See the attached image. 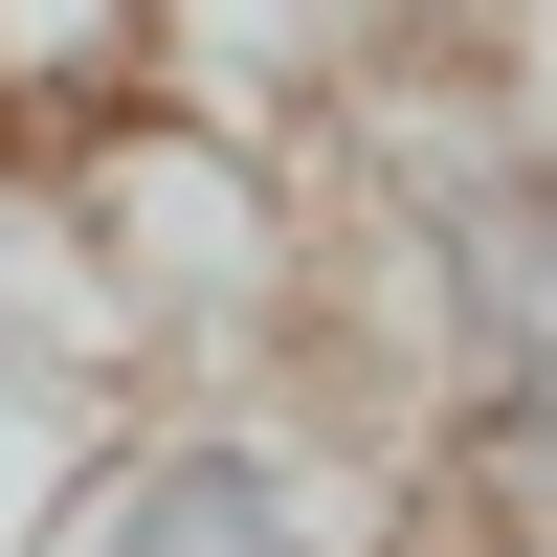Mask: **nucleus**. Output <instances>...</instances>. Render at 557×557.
Returning <instances> with one entry per match:
<instances>
[{
	"instance_id": "20e7f679",
	"label": "nucleus",
	"mask_w": 557,
	"mask_h": 557,
	"mask_svg": "<svg viewBox=\"0 0 557 557\" xmlns=\"http://www.w3.org/2000/svg\"><path fill=\"white\" fill-rule=\"evenodd\" d=\"M535 557H557V535H535Z\"/></svg>"
},
{
	"instance_id": "f03ea898",
	"label": "nucleus",
	"mask_w": 557,
	"mask_h": 557,
	"mask_svg": "<svg viewBox=\"0 0 557 557\" xmlns=\"http://www.w3.org/2000/svg\"><path fill=\"white\" fill-rule=\"evenodd\" d=\"M23 557H380L357 513V469L312 424H268V401H178V424H112L67 469V513Z\"/></svg>"
},
{
	"instance_id": "f257e3e1",
	"label": "nucleus",
	"mask_w": 557,
	"mask_h": 557,
	"mask_svg": "<svg viewBox=\"0 0 557 557\" xmlns=\"http://www.w3.org/2000/svg\"><path fill=\"white\" fill-rule=\"evenodd\" d=\"M380 290L469 446H557V134L513 89L380 112Z\"/></svg>"
},
{
	"instance_id": "7ed1b4c3",
	"label": "nucleus",
	"mask_w": 557,
	"mask_h": 557,
	"mask_svg": "<svg viewBox=\"0 0 557 557\" xmlns=\"http://www.w3.org/2000/svg\"><path fill=\"white\" fill-rule=\"evenodd\" d=\"M157 67V0H0V134L23 112H134Z\"/></svg>"
}]
</instances>
